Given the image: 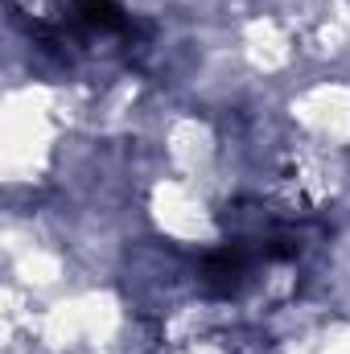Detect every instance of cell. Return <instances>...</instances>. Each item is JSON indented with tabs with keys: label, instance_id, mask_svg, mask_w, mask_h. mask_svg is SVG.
<instances>
[{
	"label": "cell",
	"instance_id": "6da1fadb",
	"mask_svg": "<svg viewBox=\"0 0 350 354\" xmlns=\"http://www.w3.org/2000/svg\"><path fill=\"white\" fill-rule=\"evenodd\" d=\"M260 256L264 252L252 248V239H231L227 248H219L214 256H206V264H202V284H206L210 292H219V297H231V292H239V284L248 280V272H252V264H256Z\"/></svg>",
	"mask_w": 350,
	"mask_h": 354
}]
</instances>
